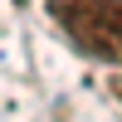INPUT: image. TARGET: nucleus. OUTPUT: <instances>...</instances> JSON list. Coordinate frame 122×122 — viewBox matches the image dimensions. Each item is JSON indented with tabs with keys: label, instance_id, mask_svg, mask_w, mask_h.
Instances as JSON below:
<instances>
[{
	"label": "nucleus",
	"instance_id": "f03ea898",
	"mask_svg": "<svg viewBox=\"0 0 122 122\" xmlns=\"http://www.w3.org/2000/svg\"><path fill=\"white\" fill-rule=\"evenodd\" d=\"M112 93H117V98H122V78H117V83H112Z\"/></svg>",
	"mask_w": 122,
	"mask_h": 122
},
{
	"label": "nucleus",
	"instance_id": "f257e3e1",
	"mask_svg": "<svg viewBox=\"0 0 122 122\" xmlns=\"http://www.w3.org/2000/svg\"><path fill=\"white\" fill-rule=\"evenodd\" d=\"M49 15L78 54L122 68V0H49Z\"/></svg>",
	"mask_w": 122,
	"mask_h": 122
}]
</instances>
